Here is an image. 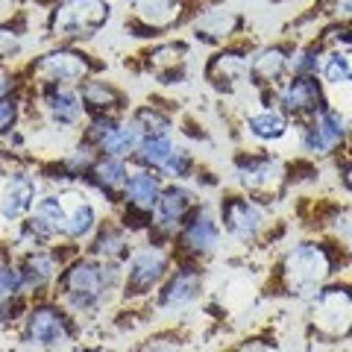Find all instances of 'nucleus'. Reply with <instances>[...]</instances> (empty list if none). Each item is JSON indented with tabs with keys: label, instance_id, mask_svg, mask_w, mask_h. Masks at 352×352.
I'll return each mask as SVG.
<instances>
[{
	"label": "nucleus",
	"instance_id": "obj_1",
	"mask_svg": "<svg viewBox=\"0 0 352 352\" xmlns=\"http://www.w3.org/2000/svg\"><path fill=\"white\" fill-rule=\"evenodd\" d=\"M344 267V250L332 241H300L288 247V252L279 261V288L285 296H300L308 300L335 279V273Z\"/></svg>",
	"mask_w": 352,
	"mask_h": 352
},
{
	"label": "nucleus",
	"instance_id": "obj_2",
	"mask_svg": "<svg viewBox=\"0 0 352 352\" xmlns=\"http://www.w3.org/2000/svg\"><path fill=\"white\" fill-rule=\"evenodd\" d=\"M120 282H124V267L120 264H106L85 256L65 264L62 273L56 276V291L68 311L88 317L100 311L112 300V294L120 291Z\"/></svg>",
	"mask_w": 352,
	"mask_h": 352
},
{
	"label": "nucleus",
	"instance_id": "obj_3",
	"mask_svg": "<svg viewBox=\"0 0 352 352\" xmlns=\"http://www.w3.org/2000/svg\"><path fill=\"white\" fill-rule=\"evenodd\" d=\"M305 326L308 335L323 344H338V340L352 338V282L332 279L308 296Z\"/></svg>",
	"mask_w": 352,
	"mask_h": 352
},
{
	"label": "nucleus",
	"instance_id": "obj_4",
	"mask_svg": "<svg viewBox=\"0 0 352 352\" xmlns=\"http://www.w3.org/2000/svg\"><path fill=\"white\" fill-rule=\"evenodd\" d=\"M109 21H112L109 0H56L47 12V36L62 44L91 41Z\"/></svg>",
	"mask_w": 352,
	"mask_h": 352
},
{
	"label": "nucleus",
	"instance_id": "obj_5",
	"mask_svg": "<svg viewBox=\"0 0 352 352\" xmlns=\"http://www.w3.org/2000/svg\"><path fill=\"white\" fill-rule=\"evenodd\" d=\"M173 264V250L164 244H144L138 247L124 264V282H120V294L124 300H144L153 291L162 288V282L168 279Z\"/></svg>",
	"mask_w": 352,
	"mask_h": 352
},
{
	"label": "nucleus",
	"instance_id": "obj_6",
	"mask_svg": "<svg viewBox=\"0 0 352 352\" xmlns=\"http://www.w3.org/2000/svg\"><path fill=\"white\" fill-rule=\"evenodd\" d=\"M300 147L308 159H335L349 147V120L332 103L300 124Z\"/></svg>",
	"mask_w": 352,
	"mask_h": 352
},
{
	"label": "nucleus",
	"instance_id": "obj_7",
	"mask_svg": "<svg viewBox=\"0 0 352 352\" xmlns=\"http://www.w3.org/2000/svg\"><path fill=\"white\" fill-rule=\"evenodd\" d=\"M129 3L132 15L126 18V32H132V38H156L200 12L194 9V0H129Z\"/></svg>",
	"mask_w": 352,
	"mask_h": 352
},
{
	"label": "nucleus",
	"instance_id": "obj_8",
	"mask_svg": "<svg viewBox=\"0 0 352 352\" xmlns=\"http://www.w3.org/2000/svg\"><path fill=\"white\" fill-rule=\"evenodd\" d=\"M103 65L94 62L91 53H85L74 44H59V47L47 50L44 56L36 59L32 71H36L41 85H80L88 76H97Z\"/></svg>",
	"mask_w": 352,
	"mask_h": 352
},
{
	"label": "nucleus",
	"instance_id": "obj_9",
	"mask_svg": "<svg viewBox=\"0 0 352 352\" xmlns=\"http://www.w3.org/2000/svg\"><path fill=\"white\" fill-rule=\"evenodd\" d=\"M220 220L212 208L206 206H197L194 214L185 220L179 226V232L173 235V252L179 256V261H194L200 264L206 261L208 256H214L217 252V244H220Z\"/></svg>",
	"mask_w": 352,
	"mask_h": 352
},
{
	"label": "nucleus",
	"instance_id": "obj_10",
	"mask_svg": "<svg viewBox=\"0 0 352 352\" xmlns=\"http://www.w3.org/2000/svg\"><path fill=\"white\" fill-rule=\"evenodd\" d=\"M200 206L197 194L191 188H185L182 182H164L159 206L153 212V226H150V241L153 244L168 247L173 235L179 232V226L194 214V208Z\"/></svg>",
	"mask_w": 352,
	"mask_h": 352
},
{
	"label": "nucleus",
	"instance_id": "obj_11",
	"mask_svg": "<svg viewBox=\"0 0 352 352\" xmlns=\"http://www.w3.org/2000/svg\"><path fill=\"white\" fill-rule=\"evenodd\" d=\"M273 100L296 124H302V120L314 118L317 112H323L326 106H332L320 76H294V74L273 91Z\"/></svg>",
	"mask_w": 352,
	"mask_h": 352
},
{
	"label": "nucleus",
	"instance_id": "obj_12",
	"mask_svg": "<svg viewBox=\"0 0 352 352\" xmlns=\"http://www.w3.org/2000/svg\"><path fill=\"white\" fill-rule=\"evenodd\" d=\"M24 335L32 346L41 349H62L74 340V320L71 311L56 302H41L27 311Z\"/></svg>",
	"mask_w": 352,
	"mask_h": 352
},
{
	"label": "nucleus",
	"instance_id": "obj_13",
	"mask_svg": "<svg viewBox=\"0 0 352 352\" xmlns=\"http://www.w3.org/2000/svg\"><path fill=\"white\" fill-rule=\"evenodd\" d=\"M217 220L220 229L238 244H252L267 226V214L250 194H226L217 206Z\"/></svg>",
	"mask_w": 352,
	"mask_h": 352
},
{
	"label": "nucleus",
	"instance_id": "obj_14",
	"mask_svg": "<svg viewBox=\"0 0 352 352\" xmlns=\"http://www.w3.org/2000/svg\"><path fill=\"white\" fill-rule=\"evenodd\" d=\"M235 179L247 194H270L285 182V164L279 156L264 150H241L235 162Z\"/></svg>",
	"mask_w": 352,
	"mask_h": 352
},
{
	"label": "nucleus",
	"instance_id": "obj_15",
	"mask_svg": "<svg viewBox=\"0 0 352 352\" xmlns=\"http://www.w3.org/2000/svg\"><path fill=\"white\" fill-rule=\"evenodd\" d=\"M203 294V267L194 261H179V267L168 273V279L162 282V288L156 294V308L164 314L185 311L188 305H194Z\"/></svg>",
	"mask_w": 352,
	"mask_h": 352
},
{
	"label": "nucleus",
	"instance_id": "obj_16",
	"mask_svg": "<svg viewBox=\"0 0 352 352\" xmlns=\"http://www.w3.org/2000/svg\"><path fill=\"white\" fill-rule=\"evenodd\" d=\"M291 56H294V44H288V41L258 47L256 53H250L247 82L252 88H258V91H276L291 76Z\"/></svg>",
	"mask_w": 352,
	"mask_h": 352
},
{
	"label": "nucleus",
	"instance_id": "obj_17",
	"mask_svg": "<svg viewBox=\"0 0 352 352\" xmlns=\"http://www.w3.org/2000/svg\"><path fill=\"white\" fill-rule=\"evenodd\" d=\"M250 74V47L244 44H226L206 62V82L223 94H232Z\"/></svg>",
	"mask_w": 352,
	"mask_h": 352
},
{
	"label": "nucleus",
	"instance_id": "obj_18",
	"mask_svg": "<svg viewBox=\"0 0 352 352\" xmlns=\"http://www.w3.org/2000/svg\"><path fill=\"white\" fill-rule=\"evenodd\" d=\"M241 27H244V18L232 9H223V6H208L200 9L194 18H191V32L197 41L203 44H212V47H226L232 41Z\"/></svg>",
	"mask_w": 352,
	"mask_h": 352
},
{
	"label": "nucleus",
	"instance_id": "obj_19",
	"mask_svg": "<svg viewBox=\"0 0 352 352\" xmlns=\"http://www.w3.org/2000/svg\"><path fill=\"white\" fill-rule=\"evenodd\" d=\"M191 47L182 38H168L159 41L144 53V62L150 74L156 76L162 85H179L185 80V65H188Z\"/></svg>",
	"mask_w": 352,
	"mask_h": 352
},
{
	"label": "nucleus",
	"instance_id": "obj_20",
	"mask_svg": "<svg viewBox=\"0 0 352 352\" xmlns=\"http://www.w3.org/2000/svg\"><path fill=\"white\" fill-rule=\"evenodd\" d=\"M41 109L50 124L59 129H76L85 115L76 85H41Z\"/></svg>",
	"mask_w": 352,
	"mask_h": 352
},
{
	"label": "nucleus",
	"instance_id": "obj_21",
	"mask_svg": "<svg viewBox=\"0 0 352 352\" xmlns=\"http://www.w3.org/2000/svg\"><path fill=\"white\" fill-rule=\"evenodd\" d=\"M38 179L24 170L12 173L0 188V220L3 223H18V220L30 217L32 206L38 200Z\"/></svg>",
	"mask_w": 352,
	"mask_h": 352
},
{
	"label": "nucleus",
	"instance_id": "obj_22",
	"mask_svg": "<svg viewBox=\"0 0 352 352\" xmlns=\"http://www.w3.org/2000/svg\"><path fill=\"white\" fill-rule=\"evenodd\" d=\"M135 252L132 247V232L115 220H106V223L97 226V232L88 241V256L106 264H126V258Z\"/></svg>",
	"mask_w": 352,
	"mask_h": 352
},
{
	"label": "nucleus",
	"instance_id": "obj_23",
	"mask_svg": "<svg viewBox=\"0 0 352 352\" xmlns=\"http://www.w3.org/2000/svg\"><path fill=\"white\" fill-rule=\"evenodd\" d=\"M62 200H65V212H68V220H65V241H71V244L91 241L97 226H100L94 203L80 191H62Z\"/></svg>",
	"mask_w": 352,
	"mask_h": 352
},
{
	"label": "nucleus",
	"instance_id": "obj_24",
	"mask_svg": "<svg viewBox=\"0 0 352 352\" xmlns=\"http://www.w3.org/2000/svg\"><path fill=\"white\" fill-rule=\"evenodd\" d=\"M82 97V106L88 115H120L126 109V94L120 91L115 82L103 80V76H88L85 82L76 85Z\"/></svg>",
	"mask_w": 352,
	"mask_h": 352
},
{
	"label": "nucleus",
	"instance_id": "obj_25",
	"mask_svg": "<svg viewBox=\"0 0 352 352\" xmlns=\"http://www.w3.org/2000/svg\"><path fill=\"white\" fill-rule=\"evenodd\" d=\"M162 188H164L162 173L147 170V168H135V170H129V179L124 185V197H120V203H124L126 208H138V212L153 214L156 212V206H159Z\"/></svg>",
	"mask_w": 352,
	"mask_h": 352
},
{
	"label": "nucleus",
	"instance_id": "obj_26",
	"mask_svg": "<svg viewBox=\"0 0 352 352\" xmlns=\"http://www.w3.org/2000/svg\"><path fill=\"white\" fill-rule=\"evenodd\" d=\"M126 179H129V162L115 159V156H97L94 168L85 176V182L91 185L97 194H103L109 203H120Z\"/></svg>",
	"mask_w": 352,
	"mask_h": 352
},
{
	"label": "nucleus",
	"instance_id": "obj_27",
	"mask_svg": "<svg viewBox=\"0 0 352 352\" xmlns=\"http://www.w3.org/2000/svg\"><path fill=\"white\" fill-rule=\"evenodd\" d=\"M244 132L252 141H258V144H276V141L288 138L291 118L279 106H264L244 118Z\"/></svg>",
	"mask_w": 352,
	"mask_h": 352
},
{
	"label": "nucleus",
	"instance_id": "obj_28",
	"mask_svg": "<svg viewBox=\"0 0 352 352\" xmlns=\"http://www.w3.org/2000/svg\"><path fill=\"white\" fill-rule=\"evenodd\" d=\"M21 279H24V291H44L50 282H56L62 261L53 250H30L24 264H21Z\"/></svg>",
	"mask_w": 352,
	"mask_h": 352
},
{
	"label": "nucleus",
	"instance_id": "obj_29",
	"mask_svg": "<svg viewBox=\"0 0 352 352\" xmlns=\"http://www.w3.org/2000/svg\"><path fill=\"white\" fill-rule=\"evenodd\" d=\"M141 141H144V129H141L135 115H129V118L118 120L115 129L106 135V141L97 147V153H100V156H115V159H126L129 162L138 153Z\"/></svg>",
	"mask_w": 352,
	"mask_h": 352
},
{
	"label": "nucleus",
	"instance_id": "obj_30",
	"mask_svg": "<svg viewBox=\"0 0 352 352\" xmlns=\"http://www.w3.org/2000/svg\"><path fill=\"white\" fill-rule=\"evenodd\" d=\"M176 150V141L170 132H156V135H144L141 141L138 153L132 156V162L138 164V168H147V170H162V164L170 159V153Z\"/></svg>",
	"mask_w": 352,
	"mask_h": 352
},
{
	"label": "nucleus",
	"instance_id": "obj_31",
	"mask_svg": "<svg viewBox=\"0 0 352 352\" xmlns=\"http://www.w3.org/2000/svg\"><path fill=\"white\" fill-rule=\"evenodd\" d=\"M323 56H326V47L317 38H308L302 44H294L291 74L294 76H320Z\"/></svg>",
	"mask_w": 352,
	"mask_h": 352
},
{
	"label": "nucleus",
	"instance_id": "obj_32",
	"mask_svg": "<svg viewBox=\"0 0 352 352\" xmlns=\"http://www.w3.org/2000/svg\"><path fill=\"white\" fill-rule=\"evenodd\" d=\"M197 170V159H194V153L191 150H185L176 144V150L170 153V159L162 164V179H168V182H185V179H191V173Z\"/></svg>",
	"mask_w": 352,
	"mask_h": 352
},
{
	"label": "nucleus",
	"instance_id": "obj_33",
	"mask_svg": "<svg viewBox=\"0 0 352 352\" xmlns=\"http://www.w3.org/2000/svg\"><path fill=\"white\" fill-rule=\"evenodd\" d=\"M317 41L326 50H352V24H340V21H323L317 30Z\"/></svg>",
	"mask_w": 352,
	"mask_h": 352
},
{
	"label": "nucleus",
	"instance_id": "obj_34",
	"mask_svg": "<svg viewBox=\"0 0 352 352\" xmlns=\"http://www.w3.org/2000/svg\"><path fill=\"white\" fill-rule=\"evenodd\" d=\"M135 120L141 124V129H144V135H156V132H170L173 129V120L168 112H162L159 106H141L135 109Z\"/></svg>",
	"mask_w": 352,
	"mask_h": 352
},
{
	"label": "nucleus",
	"instance_id": "obj_35",
	"mask_svg": "<svg viewBox=\"0 0 352 352\" xmlns=\"http://www.w3.org/2000/svg\"><path fill=\"white\" fill-rule=\"evenodd\" d=\"M314 12L320 21H340V24H352V0H314Z\"/></svg>",
	"mask_w": 352,
	"mask_h": 352
},
{
	"label": "nucleus",
	"instance_id": "obj_36",
	"mask_svg": "<svg viewBox=\"0 0 352 352\" xmlns=\"http://www.w3.org/2000/svg\"><path fill=\"white\" fill-rule=\"evenodd\" d=\"M182 349V344H179V338L176 335H153V338H147V340H141V346H138V352H179Z\"/></svg>",
	"mask_w": 352,
	"mask_h": 352
},
{
	"label": "nucleus",
	"instance_id": "obj_37",
	"mask_svg": "<svg viewBox=\"0 0 352 352\" xmlns=\"http://www.w3.org/2000/svg\"><path fill=\"white\" fill-rule=\"evenodd\" d=\"M21 50V32L12 24H0V59H12Z\"/></svg>",
	"mask_w": 352,
	"mask_h": 352
},
{
	"label": "nucleus",
	"instance_id": "obj_38",
	"mask_svg": "<svg viewBox=\"0 0 352 352\" xmlns=\"http://www.w3.org/2000/svg\"><path fill=\"white\" fill-rule=\"evenodd\" d=\"M15 120H18V100L15 97H3L0 100V135L15 129Z\"/></svg>",
	"mask_w": 352,
	"mask_h": 352
},
{
	"label": "nucleus",
	"instance_id": "obj_39",
	"mask_svg": "<svg viewBox=\"0 0 352 352\" xmlns=\"http://www.w3.org/2000/svg\"><path fill=\"white\" fill-rule=\"evenodd\" d=\"M338 179L344 185V191L352 197V153H340L338 156Z\"/></svg>",
	"mask_w": 352,
	"mask_h": 352
},
{
	"label": "nucleus",
	"instance_id": "obj_40",
	"mask_svg": "<svg viewBox=\"0 0 352 352\" xmlns=\"http://www.w3.org/2000/svg\"><path fill=\"white\" fill-rule=\"evenodd\" d=\"M238 352H276V346L267 344V340H247V344H241Z\"/></svg>",
	"mask_w": 352,
	"mask_h": 352
},
{
	"label": "nucleus",
	"instance_id": "obj_41",
	"mask_svg": "<svg viewBox=\"0 0 352 352\" xmlns=\"http://www.w3.org/2000/svg\"><path fill=\"white\" fill-rule=\"evenodd\" d=\"M9 91H12V76H9L6 71H0V100L9 97Z\"/></svg>",
	"mask_w": 352,
	"mask_h": 352
},
{
	"label": "nucleus",
	"instance_id": "obj_42",
	"mask_svg": "<svg viewBox=\"0 0 352 352\" xmlns=\"http://www.w3.org/2000/svg\"><path fill=\"white\" fill-rule=\"evenodd\" d=\"M80 352H103L100 346H85V349H80Z\"/></svg>",
	"mask_w": 352,
	"mask_h": 352
},
{
	"label": "nucleus",
	"instance_id": "obj_43",
	"mask_svg": "<svg viewBox=\"0 0 352 352\" xmlns=\"http://www.w3.org/2000/svg\"><path fill=\"white\" fill-rule=\"evenodd\" d=\"M276 3H282V0H276Z\"/></svg>",
	"mask_w": 352,
	"mask_h": 352
}]
</instances>
